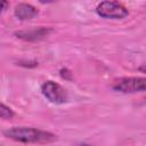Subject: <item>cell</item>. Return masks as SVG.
<instances>
[{
    "label": "cell",
    "mask_w": 146,
    "mask_h": 146,
    "mask_svg": "<svg viewBox=\"0 0 146 146\" xmlns=\"http://www.w3.org/2000/svg\"><path fill=\"white\" fill-rule=\"evenodd\" d=\"M98 16L106 19H123L129 15L128 9L117 1H103L96 7Z\"/></svg>",
    "instance_id": "obj_3"
},
{
    "label": "cell",
    "mask_w": 146,
    "mask_h": 146,
    "mask_svg": "<svg viewBox=\"0 0 146 146\" xmlns=\"http://www.w3.org/2000/svg\"><path fill=\"white\" fill-rule=\"evenodd\" d=\"M146 88V80L143 76H124L115 80L112 89L121 94L143 92Z\"/></svg>",
    "instance_id": "obj_2"
},
{
    "label": "cell",
    "mask_w": 146,
    "mask_h": 146,
    "mask_svg": "<svg viewBox=\"0 0 146 146\" xmlns=\"http://www.w3.org/2000/svg\"><path fill=\"white\" fill-rule=\"evenodd\" d=\"M3 135L11 140L24 144H47L57 139L52 132L31 127H13L5 130Z\"/></svg>",
    "instance_id": "obj_1"
},
{
    "label": "cell",
    "mask_w": 146,
    "mask_h": 146,
    "mask_svg": "<svg viewBox=\"0 0 146 146\" xmlns=\"http://www.w3.org/2000/svg\"><path fill=\"white\" fill-rule=\"evenodd\" d=\"M51 32L50 29L48 27H38V29H32L29 31H18L15 33V35L24 41H38L42 40L48 34Z\"/></svg>",
    "instance_id": "obj_5"
},
{
    "label": "cell",
    "mask_w": 146,
    "mask_h": 146,
    "mask_svg": "<svg viewBox=\"0 0 146 146\" xmlns=\"http://www.w3.org/2000/svg\"><path fill=\"white\" fill-rule=\"evenodd\" d=\"M14 115H15V113L10 107H8L7 105L0 103V117L1 119L9 120V119L14 117Z\"/></svg>",
    "instance_id": "obj_7"
},
{
    "label": "cell",
    "mask_w": 146,
    "mask_h": 146,
    "mask_svg": "<svg viewBox=\"0 0 146 146\" xmlns=\"http://www.w3.org/2000/svg\"><path fill=\"white\" fill-rule=\"evenodd\" d=\"M9 6V2L8 1H3V0H0V13L5 11L7 9V7Z\"/></svg>",
    "instance_id": "obj_8"
},
{
    "label": "cell",
    "mask_w": 146,
    "mask_h": 146,
    "mask_svg": "<svg viewBox=\"0 0 146 146\" xmlns=\"http://www.w3.org/2000/svg\"><path fill=\"white\" fill-rule=\"evenodd\" d=\"M42 95L52 104H64L67 100L66 90L54 81H46L41 86Z\"/></svg>",
    "instance_id": "obj_4"
},
{
    "label": "cell",
    "mask_w": 146,
    "mask_h": 146,
    "mask_svg": "<svg viewBox=\"0 0 146 146\" xmlns=\"http://www.w3.org/2000/svg\"><path fill=\"white\" fill-rule=\"evenodd\" d=\"M15 16L21 21H29L38 16V10L30 3H18L15 7Z\"/></svg>",
    "instance_id": "obj_6"
}]
</instances>
